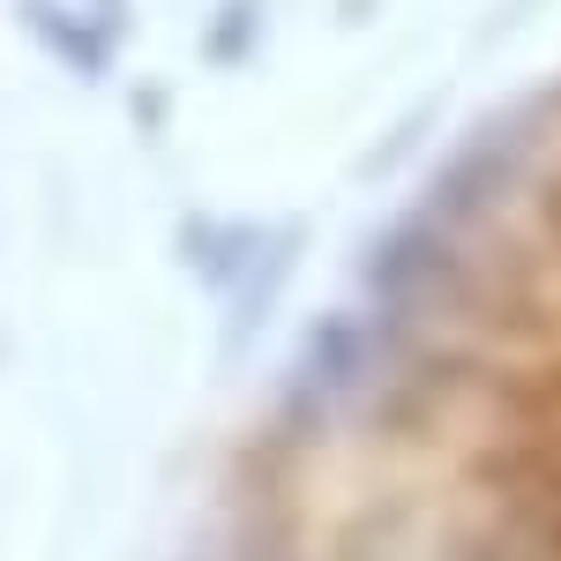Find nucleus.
I'll use <instances>...</instances> for the list:
<instances>
[{
  "instance_id": "f257e3e1",
  "label": "nucleus",
  "mask_w": 561,
  "mask_h": 561,
  "mask_svg": "<svg viewBox=\"0 0 561 561\" xmlns=\"http://www.w3.org/2000/svg\"><path fill=\"white\" fill-rule=\"evenodd\" d=\"M15 15L38 31V45L45 53H60L76 76H105L113 68V38L105 31H90V23H76L68 8H45V0H15Z\"/></svg>"
},
{
  "instance_id": "f03ea898",
  "label": "nucleus",
  "mask_w": 561,
  "mask_h": 561,
  "mask_svg": "<svg viewBox=\"0 0 561 561\" xmlns=\"http://www.w3.org/2000/svg\"><path fill=\"white\" fill-rule=\"evenodd\" d=\"M248 31H255V0H240V8H225L210 31V60H240L248 53Z\"/></svg>"
}]
</instances>
